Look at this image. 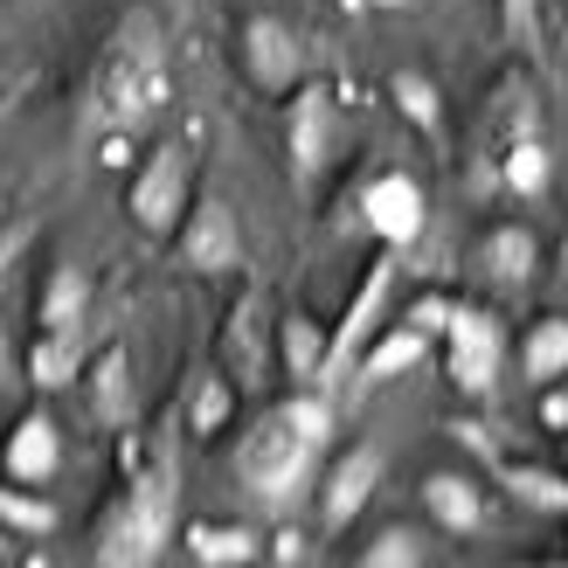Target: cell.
I'll use <instances>...</instances> for the list:
<instances>
[{"instance_id": "2", "label": "cell", "mask_w": 568, "mask_h": 568, "mask_svg": "<svg viewBox=\"0 0 568 568\" xmlns=\"http://www.w3.org/2000/svg\"><path fill=\"white\" fill-rule=\"evenodd\" d=\"M326 444H333V395L298 388V395H284V403H264L243 423V437L230 450V471L264 514H277V506H292L312 486Z\"/></svg>"}, {"instance_id": "20", "label": "cell", "mask_w": 568, "mask_h": 568, "mask_svg": "<svg viewBox=\"0 0 568 568\" xmlns=\"http://www.w3.org/2000/svg\"><path fill=\"white\" fill-rule=\"evenodd\" d=\"M187 555L194 568H257L264 534L250 520H187Z\"/></svg>"}, {"instance_id": "13", "label": "cell", "mask_w": 568, "mask_h": 568, "mask_svg": "<svg viewBox=\"0 0 568 568\" xmlns=\"http://www.w3.org/2000/svg\"><path fill=\"white\" fill-rule=\"evenodd\" d=\"M361 222L382 236V250H409L423 236V222H430V202H423V187L409 174H375L361 187Z\"/></svg>"}, {"instance_id": "35", "label": "cell", "mask_w": 568, "mask_h": 568, "mask_svg": "<svg viewBox=\"0 0 568 568\" xmlns=\"http://www.w3.org/2000/svg\"><path fill=\"white\" fill-rule=\"evenodd\" d=\"M561 277H568V236H561Z\"/></svg>"}, {"instance_id": "12", "label": "cell", "mask_w": 568, "mask_h": 568, "mask_svg": "<svg viewBox=\"0 0 568 568\" xmlns=\"http://www.w3.org/2000/svg\"><path fill=\"white\" fill-rule=\"evenodd\" d=\"M382 444H347L339 458L326 465V478H320V527L326 534H339V527H354V514L367 499H375V486H382Z\"/></svg>"}, {"instance_id": "22", "label": "cell", "mask_w": 568, "mask_h": 568, "mask_svg": "<svg viewBox=\"0 0 568 568\" xmlns=\"http://www.w3.org/2000/svg\"><path fill=\"white\" fill-rule=\"evenodd\" d=\"M91 320V271L83 264H55L42 284V305H36V326L42 333H83Z\"/></svg>"}, {"instance_id": "1", "label": "cell", "mask_w": 568, "mask_h": 568, "mask_svg": "<svg viewBox=\"0 0 568 568\" xmlns=\"http://www.w3.org/2000/svg\"><path fill=\"white\" fill-rule=\"evenodd\" d=\"M166 98H174V42H166L160 8H125L91 63V91H83V132L98 139H139Z\"/></svg>"}, {"instance_id": "34", "label": "cell", "mask_w": 568, "mask_h": 568, "mask_svg": "<svg viewBox=\"0 0 568 568\" xmlns=\"http://www.w3.org/2000/svg\"><path fill=\"white\" fill-rule=\"evenodd\" d=\"M8 541H14V534H8V527H0V561H8Z\"/></svg>"}, {"instance_id": "6", "label": "cell", "mask_w": 568, "mask_h": 568, "mask_svg": "<svg viewBox=\"0 0 568 568\" xmlns=\"http://www.w3.org/2000/svg\"><path fill=\"white\" fill-rule=\"evenodd\" d=\"M339 153V98L333 83L305 77L292 98H284V160H292V187L312 194L326 181V166Z\"/></svg>"}, {"instance_id": "9", "label": "cell", "mask_w": 568, "mask_h": 568, "mask_svg": "<svg viewBox=\"0 0 568 568\" xmlns=\"http://www.w3.org/2000/svg\"><path fill=\"white\" fill-rule=\"evenodd\" d=\"M236 70L250 77V91L292 98L298 83H305V42H298V28L277 21V14H243V28H236Z\"/></svg>"}, {"instance_id": "14", "label": "cell", "mask_w": 568, "mask_h": 568, "mask_svg": "<svg viewBox=\"0 0 568 568\" xmlns=\"http://www.w3.org/2000/svg\"><path fill=\"white\" fill-rule=\"evenodd\" d=\"M471 271H478L486 292H527L534 271H541V236H534L527 222H493L471 250Z\"/></svg>"}, {"instance_id": "16", "label": "cell", "mask_w": 568, "mask_h": 568, "mask_svg": "<svg viewBox=\"0 0 568 568\" xmlns=\"http://www.w3.org/2000/svg\"><path fill=\"white\" fill-rule=\"evenodd\" d=\"M77 388H83V403H91V423H104V430H125L132 423V354L119 347V339L83 361Z\"/></svg>"}, {"instance_id": "7", "label": "cell", "mask_w": 568, "mask_h": 568, "mask_svg": "<svg viewBox=\"0 0 568 568\" xmlns=\"http://www.w3.org/2000/svg\"><path fill=\"white\" fill-rule=\"evenodd\" d=\"M395 257H403V250H382V257L361 271V284L347 292V312L333 320V347H326V375H320V388H339V382L361 367V354L375 347L382 312H388V284H395Z\"/></svg>"}, {"instance_id": "4", "label": "cell", "mask_w": 568, "mask_h": 568, "mask_svg": "<svg viewBox=\"0 0 568 568\" xmlns=\"http://www.w3.org/2000/svg\"><path fill=\"white\" fill-rule=\"evenodd\" d=\"M548 132V111H541V83L527 70H506L493 83V98L478 104V125H471V187L493 194L499 187V160L520 146V139H541Z\"/></svg>"}, {"instance_id": "11", "label": "cell", "mask_w": 568, "mask_h": 568, "mask_svg": "<svg viewBox=\"0 0 568 568\" xmlns=\"http://www.w3.org/2000/svg\"><path fill=\"white\" fill-rule=\"evenodd\" d=\"M174 257H181L194 277L250 271V257H243V222H236V209L222 202V194H194V209H187L181 236H174Z\"/></svg>"}, {"instance_id": "5", "label": "cell", "mask_w": 568, "mask_h": 568, "mask_svg": "<svg viewBox=\"0 0 568 568\" xmlns=\"http://www.w3.org/2000/svg\"><path fill=\"white\" fill-rule=\"evenodd\" d=\"M187 209H194V146L187 139H160V146L139 160V174L125 181V215H132L139 236L174 243Z\"/></svg>"}, {"instance_id": "8", "label": "cell", "mask_w": 568, "mask_h": 568, "mask_svg": "<svg viewBox=\"0 0 568 568\" xmlns=\"http://www.w3.org/2000/svg\"><path fill=\"white\" fill-rule=\"evenodd\" d=\"M506 367V326L493 305H450V326H444V375L458 395H493Z\"/></svg>"}, {"instance_id": "18", "label": "cell", "mask_w": 568, "mask_h": 568, "mask_svg": "<svg viewBox=\"0 0 568 568\" xmlns=\"http://www.w3.org/2000/svg\"><path fill=\"white\" fill-rule=\"evenodd\" d=\"M423 514H430L450 541H465V534L486 527V486H478L471 471H430L423 478Z\"/></svg>"}, {"instance_id": "15", "label": "cell", "mask_w": 568, "mask_h": 568, "mask_svg": "<svg viewBox=\"0 0 568 568\" xmlns=\"http://www.w3.org/2000/svg\"><path fill=\"white\" fill-rule=\"evenodd\" d=\"M55 465H63V430H55L49 409H28L8 423V444H0V478L14 486H49Z\"/></svg>"}, {"instance_id": "17", "label": "cell", "mask_w": 568, "mask_h": 568, "mask_svg": "<svg viewBox=\"0 0 568 568\" xmlns=\"http://www.w3.org/2000/svg\"><path fill=\"white\" fill-rule=\"evenodd\" d=\"M437 339H444V333H430L423 320H409V312H403L395 326H382V333H375V347L361 354L354 382H361V388H382V382H395V375H409V367H416L423 354H430Z\"/></svg>"}, {"instance_id": "26", "label": "cell", "mask_w": 568, "mask_h": 568, "mask_svg": "<svg viewBox=\"0 0 568 568\" xmlns=\"http://www.w3.org/2000/svg\"><path fill=\"white\" fill-rule=\"evenodd\" d=\"M388 98H395V111L416 125L423 146H444V98H437L430 77H423V70H395V77H388Z\"/></svg>"}, {"instance_id": "10", "label": "cell", "mask_w": 568, "mask_h": 568, "mask_svg": "<svg viewBox=\"0 0 568 568\" xmlns=\"http://www.w3.org/2000/svg\"><path fill=\"white\" fill-rule=\"evenodd\" d=\"M215 361L236 388H264V375L277 367V320H271V298L257 284H243V298L230 305L222 320V339H215Z\"/></svg>"}, {"instance_id": "21", "label": "cell", "mask_w": 568, "mask_h": 568, "mask_svg": "<svg viewBox=\"0 0 568 568\" xmlns=\"http://www.w3.org/2000/svg\"><path fill=\"white\" fill-rule=\"evenodd\" d=\"M499 486L514 506H527V514H541V520H568V471L555 465H527V458H506L499 465Z\"/></svg>"}, {"instance_id": "3", "label": "cell", "mask_w": 568, "mask_h": 568, "mask_svg": "<svg viewBox=\"0 0 568 568\" xmlns=\"http://www.w3.org/2000/svg\"><path fill=\"white\" fill-rule=\"evenodd\" d=\"M174 534H181V471L174 450H153V458L125 465V493L98 520L91 568H160Z\"/></svg>"}, {"instance_id": "23", "label": "cell", "mask_w": 568, "mask_h": 568, "mask_svg": "<svg viewBox=\"0 0 568 568\" xmlns=\"http://www.w3.org/2000/svg\"><path fill=\"white\" fill-rule=\"evenodd\" d=\"M520 375L534 388H555L568 375V320L561 312H541V320L520 333Z\"/></svg>"}, {"instance_id": "29", "label": "cell", "mask_w": 568, "mask_h": 568, "mask_svg": "<svg viewBox=\"0 0 568 568\" xmlns=\"http://www.w3.org/2000/svg\"><path fill=\"white\" fill-rule=\"evenodd\" d=\"M0 527H8L14 541H49V534H55V506H49L36 486L0 478Z\"/></svg>"}, {"instance_id": "33", "label": "cell", "mask_w": 568, "mask_h": 568, "mask_svg": "<svg viewBox=\"0 0 568 568\" xmlns=\"http://www.w3.org/2000/svg\"><path fill=\"white\" fill-rule=\"evenodd\" d=\"M8 361H14V347H8V326H0V382H8Z\"/></svg>"}, {"instance_id": "27", "label": "cell", "mask_w": 568, "mask_h": 568, "mask_svg": "<svg viewBox=\"0 0 568 568\" xmlns=\"http://www.w3.org/2000/svg\"><path fill=\"white\" fill-rule=\"evenodd\" d=\"M555 181V160H548V132L541 139H520L514 153L499 160V194H520V202H541Z\"/></svg>"}, {"instance_id": "28", "label": "cell", "mask_w": 568, "mask_h": 568, "mask_svg": "<svg viewBox=\"0 0 568 568\" xmlns=\"http://www.w3.org/2000/svg\"><path fill=\"white\" fill-rule=\"evenodd\" d=\"M354 568H430V541L409 520H388L367 534V548L354 555Z\"/></svg>"}, {"instance_id": "19", "label": "cell", "mask_w": 568, "mask_h": 568, "mask_svg": "<svg viewBox=\"0 0 568 568\" xmlns=\"http://www.w3.org/2000/svg\"><path fill=\"white\" fill-rule=\"evenodd\" d=\"M326 347H333V326L320 320V312L292 305V312L277 320V367H284L292 382L320 388V375H326Z\"/></svg>"}, {"instance_id": "32", "label": "cell", "mask_w": 568, "mask_h": 568, "mask_svg": "<svg viewBox=\"0 0 568 568\" xmlns=\"http://www.w3.org/2000/svg\"><path fill=\"white\" fill-rule=\"evenodd\" d=\"M347 14H395V8H409V0H339Z\"/></svg>"}, {"instance_id": "30", "label": "cell", "mask_w": 568, "mask_h": 568, "mask_svg": "<svg viewBox=\"0 0 568 568\" xmlns=\"http://www.w3.org/2000/svg\"><path fill=\"white\" fill-rule=\"evenodd\" d=\"M499 14H506V36L527 49L534 42V0H499Z\"/></svg>"}, {"instance_id": "31", "label": "cell", "mask_w": 568, "mask_h": 568, "mask_svg": "<svg viewBox=\"0 0 568 568\" xmlns=\"http://www.w3.org/2000/svg\"><path fill=\"white\" fill-rule=\"evenodd\" d=\"M21 243H28V222H21V230H0V271L21 257Z\"/></svg>"}, {"instance_id": "25", "label": "cell", "mask_w": 568, "mask_h": 568, "mask_svg": "<svg viewBox=\"0 0 568 568\" xmlns=\"http://www.w3.org/2000/svg\"><path fill=\"white\" fill-rule=\"evenodd\" d=\"M236 416V382L222 375V361L187 382V437H222Z\"/></svg>"}, {"instance_id": "24", "label": "cell", "mask_w": 568, "mask_h": 568, "mask_svg": "<svg viewBox=\"0 0 568 568\" xmlns=\"http://www.w3.org/2000/svg\"><path fill=\"white\" fill-rule=\"evenodd\" d=\"M83 333H36V347H28V382H36L42 395L55 388H77L83 382Z\"/></svg>"}]
</instances>
